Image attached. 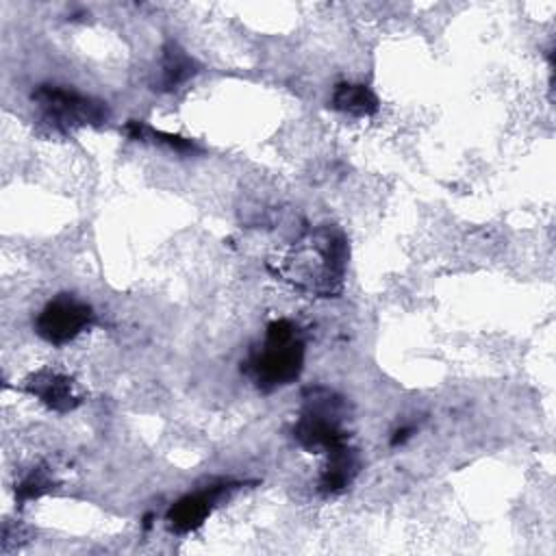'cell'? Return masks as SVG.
Listing matches in <instances>:
<instances>
[{
    "label": "cell",
    "instance_id": "obj_1",
    "mask_svg": "<svg viewBox=\"0 0 556 556\" xmlns=\"http://www.w3.org/2000/svg\"><path fill=\"white\" fill-rule=\"evenodd\" d=\"M348 254L343 232L334 226H319L298 241L280 274L287 276L285 280L313 295L330 298L343 289Z\"/></svg>",
    "mask_w": 556,
    "mask_h": 556
},
{
    "label": "cell",
    "instance_id": "obj_7",
    "mask_svg": "<svg viewBox=\"0 0 556 556\" xmlns=\"http://www.w3.org/2000/svg\"><path fill=\"white\" fill-rule=\"evenodd\" d=\"M24 389L56 413H70L80 404V397L74 393L72 378L52 369H39L30 374L24 382Z\"/></svg>",
    "mask_w": 556,
    "mask_h": 556
},
{
    "label": "cell",
    "instance_id": "obj_10",
    "mask_svg": "<svg viewBox=\"0 0 556 556\" xmlns=\"http://www.w3.org/2000/svg\"><path fill=\"white\" fill-rule=\"evenodd\" d=\"M330 106L354 117H367L380 109V100L367 85L341 83L330 96Z\"/></svg>",
    "mask_w": 556,
    "mask_h": 556
},
{
    "label": "cell",
    "instance_id": "obj_11",
    "mask_svg": "<svg viewBox=\"0 0 556 556\" xmlns=\"http://www.w3.org/2000/svg\"><path fill=\"white\" fill-rule=\"evenodd\" d=\"M124 132L135 139V141H154V143H163L176 152H182V154H193V152H200V148L195 146V141L191 139H185L180 135H172V132H163V130H154L152 126L143 124V122H137V119H130L126 126H124Z\"/></svg>",
    "mask_w": 556,
    "mask_h": 556
},
{
    "label": "cell",
    "instance_id": "obj_2",
    "mask_svg": "<svg viewBox=\"0 0 556 556\" xmlns=\"http://www.w3.org/2000/svg\"><path fill=\"white\" fill-rule=\"evenodd\" d=\"M241 365V371L263 393L295 382L304 367V343L298 334V326L289 319L271 321L263 343L256 345Z\"/></svg>",
    "mask_w": 556,
    "mask_h": 556
},
{
    "label": "cell",
    "instance_id": "obj_9",
    "mask_svg": "<svg viewBox=\"0 0 556 556\" xmlns=\"http://www.w3.org/2000/svg\"><path fill=\"white\" fill-rule=\"evenodd\" d=\"M198 63L191 59L178 43L167 41L161 52V63H159V78L154 83V89L159 91H172L193 78L198 74Z\"/></svg>",
    "mask_w": 556,
    "mask_h": 556
},
{
    "label": "cell",
    "instance_id": "obj_4",
    "mask_svg": "<svg viewBox=\"0 0 556 556\" xmlns=\"http://www.w3.org/2000/svg\"><path fill=\"white\" fill-rule=\"evenodd\" d=\"M33 100L37 102L43 119L61 130L98 126L109 119L106 102L96 100L91 96H83L74 89L41 85L33 91Z\"/></svg>",
    "mask_w": 556,
    "mask_h": 556
},
{
    "label": "cell",
    "instance_id": "obj_3",
    "mask_svg": "<svg viewBox=\"0 0 556 556\" xmlns=\"http://www.w3.org/2000/svg\"><path fill=\"white\" fill-rule=\"evenodd\" d=\"M302 410L293 424V439L306 452H332L348 443L345 419L348 404L328 387H306L302 391Z\"/></svg>",
    "mask_w": 556,
    "mask_h": 556
},
{
    "label": "cell",
    "instance_id": "obj_6",
    "mask_svg": "<svg viewBox=\"0 0 556 556\" xmlns=\"http://www.w3.org/2000/svg\"><path fill=\"white\" fill-rule=\"evenodd\" d=\"M241 482L235 480H219L206 489L193 491L182 495L178 502L172 504V508L167 510V526L172 532L176 534H187L198 530L206 517L211 515V510L224 500L228 497L235 489H239Z\"/></svg>",
    "mask_w": 556,
    "mask_h": 556
},
{
    "label": "cell",
    "instance_id": "obj_13",
    "mask_svg": "<svg viewBox=\"0 0 556 556\" xmlns=\"http://www.w3.org/2000/svg\"><path fill=\"white\" fill-rule=\"evenodd\" d=\"M415 428L413 426H404V428H400V430H395V434H393V439H391V445H397V443H404L408 437H410V432H413Z\"/></svg>",
    "mask_w": 556,
    "mask_h": 556
},
{
    "label": "cell",
    "instance_id": "obj_12",
    "mask_svg": "<svg viewBox=\"0 0 556 556\" xmlns=\"http://www.w3.org/2000/svg\"><path fill=\"white\" fill-rule=\"evenodd\" d=\"M52 486H54V482H52L50 473L46 469L37 467L28 476H24V480L15 486V497L20 502H30V500H37L43 493H48Z\"/></svg>",
    "mask_w": 556,
    "mask_h": 556
},
{
    "label": "cell",
    "instance_id": "obj_5",
    "mask_svg": "<svg viewBox=\"0 0 556 556\" xmlns=\"http://www.w3.org/2000/svg\"><path fill=\"white\" fill-rule=\"evenodd\" d=\"M91 324L93 308L87 302L70 293H59L39 311L35 319V332L52 345H65L85 332Z\"/></svg>",
    "mask_w": 556,
    "mask_h": 556
},
{
    "label": "cell",
    "instance_id": "obj_8",
    "mask_svg": "<svg viewBox=\"0 0 556 556\" xmlns=\"http://www.w3.org/2000/svg\"><path fill=\"white\" fill-rule=\"evenodd\" d=\"M326 456H328V463L319 473L317 489L324 495H334V493H341L343 489H348L352 484V480L358 473L361 463H358L356 450L348 447V443L328 452Z\"/></svg>",
    "mask_w": 556,
    "mask_h": 556
}]
</instances>
